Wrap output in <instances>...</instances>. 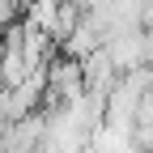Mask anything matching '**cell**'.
I'll return each instance as SVG.
<instances>
[{
  "instance_id": "6da1fadb",
  "label": "cell",
  "mask_w": 153,
  "mask_h": 153,
  "mask_svg": "<svg viewBox=\"0 0 153 153\" xmlns=\"http://www.w3.org/2000/svg\"><path fill=\"white\" fill-rule=\"evenodd\" d=\"M140 55H145V64H153V22L140 26Z\"/></svg>"
},
{
  "instance_id": "7a4b0ae2",
  "label": "cell",
  "mask_w": 153,
  "mask_h": 153,
  "mask_svg": "<svg viewBox=\"0 0 153 153\" xmlns=\"http://www.w3.org/2000/svg\"><path fill=\"white\" fill-rule=\"evenodd\" d=\"M0 38H4V22H0Z\"/></svg>"
}]
</instances>
